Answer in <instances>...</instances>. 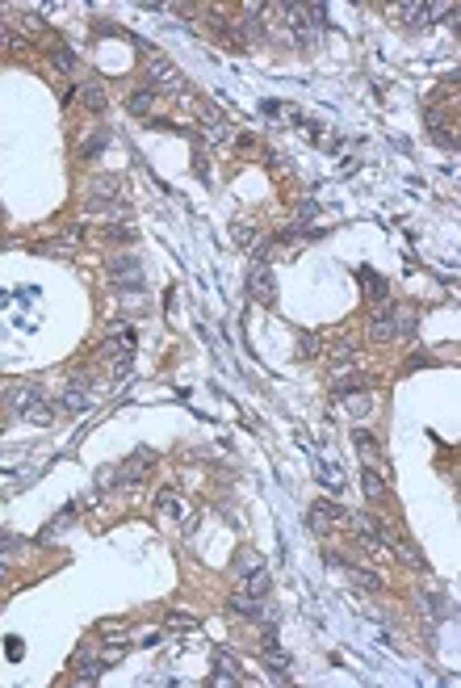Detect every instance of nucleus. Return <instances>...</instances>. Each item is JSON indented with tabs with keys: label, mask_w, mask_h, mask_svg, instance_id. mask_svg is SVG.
<instances>
[{
	"label": "nucleus",
	"mask_w": 461,
	"mask_h": 688,
	"mask_svg": "<svg viewBox=\"0 0 461 688\" xmlns=\"http://www.w3.org/2000/svg\"><path fill=\"white\" fill-rule=\"evenodd\" d=\"M147 80H151V88H156V92H172V97L189 92V80H185V76H181V68H176V63H168V59H151Z\"/></svg>",
	"instance_id": "1"
},
{
	"label": "nucleus",
	"mask_w": 461,
	"mask_h": 688,
	"mask_svg": "<svg viewBox=\"0 0 461 688\" xmlns=\"http://www.w3.org/2000/svg\"><path fill=\"white\" fill-rule=\"evenodd\" d=\"M156 466V453L151 449H134L118 470H114V483H122V487H139L143 479H147V470Z\"/></svg>",
	"instance_id": "2"
},
{
	"label": "nucleus",
	"mask_w": 461,
	"mask_h": 688,
	"mask_svg": "<svg viewBox=\"0 0 461 688\" xmlns=\"http://www.w3.org/2000/svg\"><path fill=\"white\" fill-rule=\"evenodd\" d=\"M344 524L356 533V546H361V550H373L378 538H382V524H378L369 512H352V516H344Z\"/></svg>",
	"instance_id": "3"
},
{
	"label": "nucleus",
	"mask_w": 461,
	"mask_h": 688,
	"mask_svg": "<svg viewBox=\"0 0 461 688\" xmlns=\"http://www.w3.org/2000/svg\"><path fill=\"white\" fill-rule=\"evenodd\" d=\"M247 294L256 302H277V277L269 264H252V277H247Z\"/></svg>",
	"instance_id": "4"
},
{
	"label": "nucleus",
	"mask_w": 461,
	"mask_h": 688,
	"mask_svg": "<svg viewBox=\"0 0 461 688\" xmlns=\"http://www.w3.org/2000/svg\"><path fill=\"white\" fill-rule=\"evenodd\" d=\"M110 273H114V286L118 290H143V264L134 256H118L110 264Z\"/></svg>",
	"instance_id": "5"
},
{
	"label": "nucleus",
	"mask_w": 461,
	"mask_h": 688,
	"mask_svg": "<svg viewBox=\"0 0 461 688\" xmlns=\"http://www.w3.org/2000/svg\"><path fill=\"white\" fill-rule=\"evenodd\" d=\"M340 520H344V508H336L331 500H315V504H311V529H315L319 538H327Z\"/></svg>",
	"instance_id": "6"
},
{
	"label": "nucleus",
	"mask_w": 461,
	"mask_h": 688,
	"mask_svg": "<svg viewBox=\"0 0 461 688\" xmlns=\"http://www.w3.org/2000/svg\"><path fill=\"white\" fill-rule=\"evenodd\" d=\"M394 336H398V306L382 302V311L373 315V324H369V340L386 344V340H394Z\"/></svg>",
	"instance_id": "7"
},
{
	"label": "nucleus",
	"mask_w": 461,
	"mask_h": 688,
	"mask_svg": "<svg viewBox=\"0 0 461 688\" xmlns=\"http://www.w3.org/2000/svg\"><path fill=\"white\" fill-rule=\"evenodd\" d=\"M38 403H42V386H38V382H21V386L9 391V407L21 411V415H25L30 407H38Z\"/></svg>",
	"instance_id": "8"
},
{
	"label": "nucleus",
	"mask_w": 461,
	"mask_h": 688,
	"mask_svg": "<svg viewBox=\"0 0 461 688\" xmlns=\"http://www.w3.org/2000/svg\"><path fill=\"white\" fill-rule=\"evenodd\" d=\"M269 588H273V575H269V567H256V571H247V575H243V584H239V592H247V596H256V600H265V596H269Z\"/></svg>",
	"instance_id": "9"
},
{
	"label": "nucleus",
	"mask_w": 461,
	"mask_h": 688,
	"mask_svg": "<svg viewBox=\"0 0 461 688\" xmlns=\"http://www.w3.org/2000/svg\"><path fill=\"white\" fill-rule=\"evenodd\" d=\"M122 193V181L114 177V173H101V177H92V185H88V202H110V197H118Z\"/></svg>",
	"instance_id": "10"
},
{
	"label": "nucleus",
	"mask_w": 461,
	"mask_h": 688,
	"mask_svg": "<svg viewBox=\"0 0 461 688\" xmlns=\"http://www.w3.org/2000/svg\"><path fill=\"white\" fill-rule=\"evenodd\" d=\"M352 445H356V453H361L365 466H373V470L382 466V449H378V441H373L365 429H356V433H352Z\"/></svg>",
	"instance_id": "11"
},
{
	"label": "nucleus",
	"mask_w": 461,
	"mask_h": 688,
	"mask_svg": "<svg viewBox=\"0 0 461 688\" xmlns=\"http://www.w3.org/2000/svg\"><path fill=\"white\" fill-rule=\"evenodd\" d=\"M130 353H134V332L110 336L105 344H101V357H110V361H118V357H130Z\"/></svg>",
	"instance_id": "12"
},
{
	"label": "nucleus",
	"mask_w": 461,
	"mask_h": 688,
	"mask_svg": "<svg viewBox=\"0 0 461 688\" xmlns=\"http://www.w3.org/2000/svg\"><path fill=\"white\" fill-rule=\"evenodd\" d=\"M344 407H348L352 420H365V415H373V395L369 391H352V395H344Z\"/></svg>",
	"instance_id": "13"
},
{
	"label": "nucleus",
	"mask_w": 461,
	"mask_h": 688,
	"mask_svg": "<svg viewBox=\"0 0 461 688\" xmlns=\"http://www.w3.org/2000/svg\"><path fill=\"white\" fill-rule=\"evenodd\" d=\"M160 512H168V516H176L185 529H193V516H189V508L181 504V495H176V491H160Z\"/></svg>",
	"instance_id": "14"
},
{
	"label": "nucleus",
	"mask_w": 461,
	"mask_h": 688,
	"mask_svg": "<svg viewBox=\"0 0 461 688\" xmlns=\"http://www.w3.org/2000/svg\"><path fill=\"white\" fill-rule=\"evenodd\" d=\"M361 491H365V500H382L386 495V483H382V470H373V466H365L361 470Z\"/></svg>",
	"instance_id": "15"
},
{
	"label": "nucleus",
	"mask_w": 461,
	"mask_h": 688,
	"mask_svg": "<svg viewBox=\"0 0 461 688\" xmlns=\"http://www.w3.org/2000/svg\"><path fill=\"white\" fill-rule=\"evenodd\" d=\"M340 567L352 575V584L361 588V592H378V588H382V579H378L373 571H365V567H352V562H340Z\"/></svg>",
	"instance_id": "16"
},
{
	"label": "nucleus",
	"mask_w": 461,
	"mask_h": 688,
	"mask_svg": "<svg viewBox=\"0 0 461 688\" xmlns=\"http://www.w3.org/2000/svg\"><path fill=\"white\" fill-rule=\"evenodd\" d=\"M151 110H156V88H151V84H147V88H134V92H130V114L147 118Z\"/></svg>",
	"instance_id": "17"
},
{
	"label": "nucleus",
	"mask_w": 461,
	"mask_h": 688,
	"mask_svg": "<svg viewBox=\"0 0 461 688\" xmlns=\"http://www.w3.org/2000/svg\"><path fill=\"white\" fill-rule=\"evenodd\" d=\"M265 663H269V667L277 671V680L285 684V671H289V655H285V651H281L277 642H265Z\"/></svg>",
	"instance_id": "18"
},
{
	"label": "nucleus",
	"mask_w": 461,
	"mask_h": 688,
	"mask_svg": "<svg viewBox=\"0 0 461 688\" xmlns=\"http://www.w3.org/2000/svg\"><path fill=\"white\" fill-rule=\"evenodd\" d=\"M214 684H239V663L227 655V651H218V667H214Z\"/></svg>",
	"instance_id": "19"
},
{
	"label": "nucleus",
	"mask_w": 461,
	"mask_h": 688,
	"mask_svg": "<svg viewBox=\"0 0 461 688\" xmlns=\"http://www.w3.org/2000/svg\"><path fill=\"white\" fill-rule=\"evenodd\" d=\"M80 101H84V110L101 114V110H105V88H101V84H84V88H80Z\"/></svg>",
	"instance_id": "20"
},
{
	"label": "nucleus",
	"mask_w": 461,
	"mask_h": 688,
	"mask_svg": "<svg viewBox=\"0 0 461 688\" xmlns=\"http://www.w3.org/2000/svg\"><path fill=\"white\" fill-rule=\"evenodd\" d=\"M361 282H365V290H369V298H373V302H386V298H390V286H386V282H382L378 273L361 269Z\"/></svg>",
	"instance_id": "21"
},
{
	"label": "nucleus",
	"mask_w": 461,
	"mask_h": 688,
	"mask_svg": "<svg viewBox=\"0 0 461 688\" xmlns=\"http://www.w3.org/2000/svg\"><path fill=\"white\" fill-rule=\"evenodd\" d=\"M319 479H323V483H327L336 495L344 491V470H340V466H331V462H319Z\"/></svg>",
	"instance_id": "22"
},
{
	"label": "nucleus",
	"mask_w": 461,
	"mask_h": 688,
	"mask_svg": "<svg viewBox=\"0 0 461 688\" xmlns=\"http://www.w3.org/2000/svg\"><path fill=\"white\" fill-rule=\"evenodd\" d=\"M59 407H63V411H88V391L68 386V391H63V399H59Z\"/></svg>",
	"instance_id": "23"
},
{
	"label": "nucleus",
	"mask_w": 461,
	"mask_h": 688,
	"mask_svg": "<svg viewBox=\"0 0 461 688\" xmlns=\"http://www.w3.org/2000/svg\"><path fill=\"white\" fill-rule=\"evenodd\" d=\"M50 63H55L59 72H76V55H72L63 42H59V46H50Z\"/></svg>",
	"instance_id": "24"
},
{
	"label": "nucleus",
	"mask_w": 461,
	"mask_h": 688,
	"mask_svg": "<svg viewBox=\"0 0 461 688\" xmlns=\"http://www.w3.org/2000/svg\"><path fill=\"white\" fill-rule=\"evenodd\" d=\"M298 361H311V357H319V336H311V332H302L298 336Z\"/></svg>",
	"instance_id": "25"
},
{
	"label": "nucleus",
	"mask_w": 461,
	"mask_h": 688,
	"mask_svg": "<svg viewBox=\"0 0 461 688\" xmlns=\"http://www.w3.org/2000/svg\"><path fill=\"white\" fill-rule=\"evenodd\" d=\"M105 143H110V135H105V130H101V135H88V139H84V147H80V160H92L96 151H105Z\"/></svg>",
	"instance_id": "26"
},
{
	"label": "nucleus",
	"mask_w": 461,
	"mask_h": 688,
	"mask_svg": "<svg viewBox=\"0 0 461 688\" xmlns=\"http://www.w3.org/2000/svg\"><path fill=\"white\" fill-rule=\"evenodd\" d=\"M256 567H265V562H260V554H256V550H243V554H239V562H235V579H243V575H247V571H256Z\"/></svg>",
	"instance_id": "27"
},
{
	"label": "nucleus",
	"mask_w": 461,
	"mask_h": 688,
	"mask_svg": "<svg viewBox=\"0 0 461 688\" xmlns=\"http://www.w3.org/2000/svg\"><path fill=\"white\" fill-rule=\"evenodd\" d=\"M101 638H114V642H126V625H118V621H101Z\"/></svg>",
	"instance_id": "28"
},
{
	"label": "nucleus",
	"mask_w": 461,
	"mask_h": 688,
	"mask_svg": "<svg viewBox=\"0 0 461 688\" xmlns=\"http://www.w3.org/2000/svg\"><path fill=\"white\" fill-rule=\"evenodd\" d=\"M164 625H168V629H197V621H193V617H185V613H168V617H164Z\"/></svg>",
	"instance_id": "29"
},
{
	"label": "nucleus",
	"mask_w": 461,
	"mask_h": 688,
	"mask_svg": "<svg viewBox=\"0 0 461 688\" xmlns=\"http://www.w3.org/2000/svg\"><path fill=\"white\" fill-rule=\"evenodd\" d=\"M231 235H235L239 244H252V239H256V227H252V223H235V231H231Z\"/></svg>",
	"instance_id": "30"
},
{
	"label": "nucleus",
	"mask_w": 461,
	"mask_h": 688,
	"mask_svg": "<svg viewBox=\"0 0 461 688\" xmlns=\"http://www.w3.org/2000/svg\"><path fill=\"white\" fill-rule=\"evenodd\" d=\"M331 357H336V361H352V357H356V344H348V340H340V344H336V348H331Z\"/></svg>",
	"instance_id": "31"
},
{
	"label": "nucleus",
	"mask_w": 461,
	"mask_h": 688,
	"mask_svg": "<svg viewBox=\"0 0 461 688\" xmlns=\"http://www.w3.org/2000/svg\"><path fill=\"white\" fill-rule=\"evenodd\" d=\"M269 252H273V244H269V239H260V244L252 248V260H256V264H265V260H269Z\"/></svg>",
	"instance_id": "32"
},
{
	"label": "nucleus",
	"mask_w": 461,
	"mask_h": 688,
	"mask_svg": "<svg viewBox=\"0 0 461 688\" xmlns=\"http://www.w3.org/2000/svg\"><path fill=\"white\" fill-rule=\"evenodd\" d=\"M110 239H134V231L130 227H110Z\"/></svg>",
	"instance_id": "33"
},
{
	"label": "nucleus",
	"mask_w": 461,
	"mask_h": 688,
	"mask_svg": "<svg viewBox=\"0 0 461 688\" xmlns=\"http://www.w3.org/2000/svg\"><path fill=\"white\" fill-rule=\"evenodd\" d=\"M235 147H239V151H252V147H256V139H252V135H239V139H235Z\"/></svg>",
	"instance_id": "34"
},
{
	"label": "nucleus",
	"mask_w": 461,
	"mask_h": 688,
	"mask_svg": "<svg viewBox=\"0 0 461 688\" xmlns=\"http://www.w3.org/2000/svg\"><path fill=\"white\" fill-rule=\"evenodd\" d=\"M9 659H21V638H9Z\"/></svg>",
	"instance_id": "35"
},
{
	"label": "nucleus",
	"mask_w": 461,
	"mask_h": 688,
	"mask_svg": "<svg viewBox=\"0 0 461 688\" xmlns=\"http://www.w3.org/2000/svg\"><path fill=\"white\" fill-rule=\"evenodd\" d=\"M5 579H9V567H5V562H0V584H5Z\"/></svg>",
	"instance_id": "36"
}]
</instances>
